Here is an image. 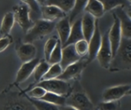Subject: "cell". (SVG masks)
<instances>
[{"instance_id": "obj_1", "label": "cell", "mask_w": 131, "mask_h": 110, "mask_svg": "<svg viewBox=\"0 0 131 110\" xmlns=\"http://www.w3.org/2000/svg\"><path fill=\"white\" fill-rule=\"evenodd\" d=\"M131 69V38L122 37L117 51L113 56L108 70L118 72Z\"/></svg>"}, {"instance_id": "obj_2", "label": "cell", "mask_w": 131, "mask_h": 110, "mask_svg": "<svg viewBox=\"0 0 131 110\" xmlns=\"http://www.w3.org/2000/svg\"><path fill=\"white\" fill-rule=\"evenodd\" d=\"M0 109H35L25 93H18L9 90L0 93Z\"/></svg>"}, {"instance_id": "obj_3", "label": "cell", "mask_w": 131, "mask_h": 110, "mask_svg": "<svg viewBox=\"0 0 131 110\" xmlns=\"http://www.w3.org/2000/svg\"><path fill=\"white\" fill-rule=\"evenodd\" d=\"M55 22L44 19H38L25 32L24 42L32 43L37 40L43 38L45 36L51 34L55 28Z\"/></svg>"}, {"instance_id": "obj_4", "label": "cell", "mask_w": 131, "mask_h": 110, "mask_svg": "<svg viewBox=\"0 0 131 110\" xmlns=\"http://www.w3.org/2000/svg\"><path fill=\"white\" fill-rule=\"evenodd\" d=\"M65 105L71 106L74 109L76 110H90L95 108L86 93L82 90L81 87L77 88L76 90L72 88L70 94L66 96Z\"/></svg>"}, {"instance_id": "obj_5", "label": "cell", "mask_w": 131, "mask_h": 110, "mask_svg": "<svg viewBox=\"0 0 131 110\" xmlns=\"http://www.w3.org/2000/svg\"><path fill=\"white\" fill-rule=\"evenodd\" d=\"M37 86L41 87L48 92L54 93L58 95L67 96L70 94L72 90V87L68 81L60 80L58 78L51 80H41Z\"/></svg>"}, {"instance_id": "obj_6", "label": "cell", "mask_w": 131, "mask_h": 110, "mask_svg": "<svg viewBox=\"0 0 131 110\" xmlns=\"http://www.w3.org/2000/svg\"><path fill=\"white\" fill-rule=\"evenodd\" d=\"M12 9L15 22H16L25 33L31 28L34 23L30 17L31 11L29 8L25 4H21L15 5Z\"/></svg>"}, {"instance_id": "obj_7", "label": "cell", "mask_w": 131, "mask_h": 110, "mask_svg": "<svg viewBox=\"0 0 131 110\" xmlns=\"http://www.w3.org/2000/svg\"><path fill=\"white\" fill-rule=\"evenodd\" d=\"M102 41V36L99 27V18H95V27L94 33L88 41V53L86 63L88 65L94 59H96L97 54L101 47Z\"/></svg>"}, {"instance_id": "obj_8", "label": "cell", "mask_w": 131, "mask_h": 110, "mask_svg": "<svg viewBox=\"0 0 131 110\" xmlns=\"http://www.w3.org/2000/svg\"><path fill=\"white\" fill-rule=\"evenodd\" d=\"M112 57H113V54H112L111 43L108 38V31H107L102 37L101 44L97 54L96 58L97 59L100 65L103 68L108 69Z\"/></svg>"}, {"instance_id": "obj_9", "label": "cell", "mask_w": 131, "mask_h": 110, "mask_svg": "<svg viewBox=\"0 0 131 110\" xmlns=\"http://www.w3.org/2000/svg\"><path fill=\"white\" fill-rule=\"evenodd\" d=\"M86 60L81 58L79 60L68 65L63 70L62 73L58 76V79L69 81L71 80H77L80 77L81 73L87 67Z\"/></svg>"}, {"instance_id": "obj_10", "label": "cell", "mask_w": 131, "mask_h": 110, "mask_svg": "<svg viewBox=\"0 0 131 110\" xmlns=\"http://www.w3.org/2000/svg\"><path fill=\"white\" fill-rule=\"evenodd\" d=\"M130 84L117 85L106 89L102 95L103 101H115L120 100L124 96L130 94Z\"/></svg>"}, {"instance_id": "obj_11", "label": "cell", "mask_w": 131, "mask_h": 110, "mask_svg": "<svg viewBox=\"0 0 131 110\" xmlns=\"http://www.w3.org/2000/svg\"><path fill=\"white\" fill-rule=\"evenodd\" d=\"M113 18H114V24L111 26V29L108 31V38L111 43L112 54L114 56L121 44V41L122 38V33H121L119 19L117 17V15L114 14V12L113 13Z\"/></svg>"}, {"instance_id": "obj_12", "label": "cell", "mask_w": 131, "mask_h": 110, "mask_svg": "<svg viewBox=\"0 0 131 110\" xmlns=\"http://www.w3.org/2000/svg\"><path fill=\"white\" fill-rule=\"evenodd\" d=\"M38 62H39V59L38 58H34L30 61L24 62L17 72L16 78L14 82V84L17 86L27 80L29 78V77L33 74V71L36 65L38 64Z\"/></svg>"}, {"instance_id": "obj_13", "label": "cell", "mask_w": 131, "mask_h": 110, "mask_svg": "<svg viewBox=\"0 0 131 110\" xmlns=\"http://www.w3.org/2000/svg\"><path fill=\"white\" fill-rule=\"evenodd\" d=\"M16 53L20 60L24 63L35 58L37 49L32 43H19L16 44Z\"/></svg>"}, {"instance_id": "obj_14", "label": "cell", "mask_w": 131, "mask_h": 110, "mask_svg": "<svg viewBox=\"0 0 131 110\" xmlns=\"http://www.w3.org/2000/svg\"><path fill=\"white\" fill-rule=\"evenodd\" d=\"M114 14L119 19L122 37L131 38V19L130 15L124 7H117L115 8Z\"/></svg>"}, {"instance_id": "obj_15", "label": "cell", "mask_w": 131, "mask_h": 110, "mask_svg": "<svg viewBox=\"0 0 131 110\" xmlns=\"http://www.w3.org/2000/svg\"><path fill=\"white\" fill-rule=\"evenodd\" d=\"M41 14L42 19L54 21L67 16V13L58 7L52 5H44L41 6Z\"/></svg>"}, {"instance_id": "obj_16", "label": "cell", "mask_w": 131, "mask_h": 110, "mask_svg": "<svg viewBox=\"0 0 131 110\" xmlns=\"http://www.w3.org/2000/svg\"><path fill=\"white\" fill-rule=\"evenodd\" d=\"M82 57H81L77 54L74 44H68L64 47H62L61 60L60 64L63 70L68 65L79 60Z\"/></svg>"}, {"instance_id": "obj_17", "label": "cell", "mask_w": 131, "mask_h": 110, "mask_svg": "<svg viewBox=\"0 0 131 110\" xmlns=\"http://www.w3.org/2000/svg\"><path fill=\"white\" fill-rule=\"evenodd\" d=\"M95 27V18L91 14L85 11L81 18V30L84 35V39L89 41Z\"/></svg>"}, {"instance_id": "obj_18", "label": "cell", "mask_w": 131, "mask_h": 110, "mask_svg": "<svg viewBox=\"0 0 131 110\" xmlns=\"http://www.w3.org/2000/svg\"><path fill=\"white\" fill-rule=\"evenodd\" d=\"M71 24L69 21L68 17H64L59 20L58 23L55 24V28L59 35V41L61 44V46L66 43L71 31Z\"/></svg>"}, {"instance_id": "obj_19", "label": "cell", "mask_w": 131, "mask_h": 110, "mask_svg": "<svg viewBox=\"0 0 131 110\" xmlns=\"http://www.w3.org/2000/svg\"><path fill=\"white\" fill-rule=\"evenodd\" d=\"M81 39H84V35L81 30V18H78L75 19L71 23L69 37L66 43L62 47H64L68 44H74V43Z\"/></svg>"}, {"instance_id": "obj_20", "label": "cell", "mask_w": 131, "mask_h": 110, "mask_svg": "<svg viewBox=\"0 0 131 110\" xmlns=\"http://www.w3.org/2000/svg\"><path fill=\"white\" fill-rule=\"evenodd\" d=\"M95 18H101L105 13L104 5L100 0H88L84 10Z\"/></svg>"}, {"instance_id": "obj_21", "label": "cell", "mask_w": 131, "mask_h": 110, "mask_svg": "<svg viewBox=\"0 0 131 110\" xmlns=\"http://www.w3.org/2000/svg\"><path fill=\"white\" fill-rule=\"evenodd\" d=\"M15 24V19L12 11L6 12L3 17V19L0 26V34L2 36L10 34Z\"/></svg>"}, {"instance_id": "obj_22", "label": "cell", "mask_w": 131, "mask_h": 110, "mask_svg": "<svg viewBox=\"0 0 131 110\" xmlns=\"http://www.w3.org/2000/svg\"><path fill=\"white\" fill-rule=\"evenodd\" d=\"M40 100H42L44 101H46L49 103H51L53 105L58 106L59 109L61 106H65V103H66V96L58 95L54 93L48 92V91Z\"/></svg>"}, {"instance_id": "obj_23", "label": "cell", "mask_w": 131, "mask_h": 110, "mask_svg": "<svg viewBox=\"0 0 131 110\" xmlns=\"http://www.w3.org/2000/svg\"><path fill=\"white\" fill-rule=\"evenodd\" d=\"M104 5V11H109L117 7H124L130 8L131 2L128 0H100Z\"/></svg>"}, {"instance_id": "obj_24", "label": "cell", "mask_w": 131, "mask_h": 110, "mask_svg": "<svg viewBox=\"0 0 131 110\" xmlns=\"http://www.w3.org/2000/svg\"><path fill=\"white\" fill-rule=\"evenodd\" d=\"M27 99L29 100V102L33 105L35 109L39 110H59V107L53 105L51 103H49L46 101H44L42 100L38 99H33L31 97H29L25 93Z\"/></svg>"}, {"instance_id": "obj_25", "label": "cell", "mask_w": 131, "mask_h": 110, "mask_svg": "<svg viewBox=\"0 0 131 110\" xmlns=\"http://www.w3.org/2000/svg\"><path fill=\"white\" fill-rule=\"evenodd\" d=\"M74 1L75 0H46L45 5H55L67 13L72 10Z\"/></svg>"}, {"instance_id": "obj_26", "label": "cell", "mask_w": 131, "mask_h": 110, "mask_svg": "<svg viewBox=\"0 0 131 110\" xmlns=\"http://www.w3.org/2000/svg\"><path fill=\"white\" fill-rule=\"evenodd\" d=\"M49 67H50L49 63L48 61H46L45 59L42 60H39L38 64L36 65V67L33 71L34 78H35V82H39L40 80H41L43 76L47 72Z\"/></svg>"}, {"instance_id": "obj_27", "label": "cell", "mask_w": 131, "mask_h": 110, "mask_svg": "<svg viewBox=\"0 0 131 110\" xmlns=\"http://www.w3.org/2000/svg\"><path fill=\"white\" fill-rule=\"evenodd\" d=\"M88 0H75L74 1V5L71 11L70 16L68 17L69 21L71 24L77 18L78 16L84 10V8L88 3Z\"/></svg>"}, {"instance_id": "obj_28", "label": "cell", "mask_w": 131, "mask_h": 110, "mask_svg": "<svg viewBox=\"0 0 131 110\" xmlns=\"http://www.w3.org/2000/svg\"><path fill=\"white\" fill-rule=\"evenodd\" d=\"M62 67L60 64H51L47 72L45 74L41 80H51L58 78V76L62 73Z\"/></svg>"}, {"instance_id": "obj_29", "label": "cell", "mask_w": 131, "mask_h": 110, "mask_svg": "<svg viewBox=\"0 0 131 110\" xmlns=\"http://www.w3.org/2000/svg\"><path fill=\"white\" fill-rule=\"evenodd\" d=\"M61 52H62V46L58 40L56 46L54 47V50L52 51L50 57L48 59L49 64H60L61 60Z\"/></svg>"}, {"instance_id": "obj_30", "label": "cell", "mask_w": 131, "mask_h": 110, "mask_svg": "<svg viewBox=\"0 0 131 110\" xmlns=\"http://www.w3.org/2000/svg\"><path fill=\"white\" fill-rule=\"evenodd\" d=\"M121 107L120 100L115 101H102L99 103L94 109L99 110H117Z\"/></svg>"}, {"instance_id": "obj_31", "label": "cell", "mask_w": 131, "mask_h": 110, "mask_svg": "<svg viewBox=\"0 0 131 110\" xmlns=\"http://www.w3.org/2000/svg\"><path fill=\"white\" fill-rule=\"evenodd\" d=\"M59 39L56 38L55 36L50 38L45 43V47H44V54H45V60L46 61H48V59L50 57V55L54 50V47L56 46L58 41Z\"/></svg>"}, {"instance_id": "obj_32", "label": "cell", "mask_w": 131, "mask_h": 110, "mask_svg": "<svg viewBox=\"0 0 131 110\" xmlns=\"http://www.w3.org/2000/svg\"><path fill=\"white\" fill-rule=\"evenodd\" d=\"M74 49L77 52V54L81 57H84L86 55H88V41H87L85 39H81L77 41L74 44Z\"/></svg>"}, {"instance_id": "obj_33", "label": "cell", "mask_w": 131, "mask_h": 110, "mask_svg": "<svg viewBox=\"0 0 131 110\" xmlns=\"http://www.w3.org/2000/svg\"><path fill=\"white\" fill-rule=\"evenodd\" d=\"M46 92L47 91L44 88H42L41 87H39V86H37L36 85V87H35L31 90H30L27 93L25 92V93L29 97H31L33 99H38V100H40L45 94Z\"/></svg>"}, {"instance_id": "obj_34", "label": "cell", "mask_w": 131, "mask_h": 110, "mask_svg": "<svg viewBox=\"0 0 131 110\" xmlns=\"http://www.w3.org/2000/svg\"><path fill=\"white\" fill-rule=\"evenodd\" d=\"M21 2L29 8L30 11L34 12L36 15L41 13V5L36 0H21Z\"/></svg>"}, {"instance_id": "obj_35", "label": "cell", "mask_w": 131, "mask_h": 110, "mask_svg": "<svg viewBox=\"0 0 131 110\" xmlns=\"http://www.w3.org/2000/svg\"><path fill=\"white\" fill-rule=\"evenodd\" d=\"M13 42V38L10 34L5 35L0 38V53L3 52Z\"/></svg>"}, {"instance_id": "obj_36", "label": "cell", "mask_w": 131, "mask_h": 110, "mask_svg": "<svg viewBox=\"0 0 131 110\" xmlns=\"http://www.w3.org/2000/svg\"><path fill=\"white\" fill-rule=\"evenodd\" d=\"M37 2H38V3L41 6V5H44L45 4V2H46V0H36Z\"/></svg>"}, {"instance_id": "obj_37", "label": "cell", "mask_w": 131, "mask_h": 110, "mask_svg": "<svg viewBox=\"0 0 131 110\" xmlns=\"http://www.w3.org/2000/svg\"><path fill=\"white\" fill-rule=\"evenodd\" d=\"M128 1H129V2H131V0H128Z\"/></svg>"}]
</instances>
